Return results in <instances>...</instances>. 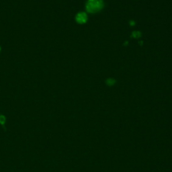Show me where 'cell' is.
<instances>
[{
    "label": "cell",
    "instance_id": "6da1fadb",
    "mask_svg": "<svg viewBox=\"0 0 172 172\" xmlns=\"http://www.w3.org/2000/svg\"><path fill=\"white\" fill-rule=\"evenodd\" d=\"M103 7L102 0H88L86 4L87 11L90 13H95L100 11Z\"/></svg>",
    "mask_w": 172,
    "mask_h": 172
},
{
    "label": "cell",
    "instance_id": "7a4b0ae2",
    "mask_svg": "<svg viewBox=\"0 0 172 172\" xmlns=\"http://www.w3.org/2000/svg\"><path fill=\"white\" fill-rule=\"evenodd\" d=\"M76 20L77 22H79V24L85 23L87 20V15L85 13H79V14L77 15Z\"/></svg>",
    "mask_w": 172,
    "mask_h": 172
},
{
    "label": "cell",
    "instance_id": "3957f363",
    "mask_svg": "<svg viewBox=\"0 0 172 172\" xmlns=\"http://www.w3.org/2000/svg\"><path fill=\"white\" fill-rule=\"evenodd\" d=\"M5 121H6V119H5V116L2 114L0 115V125L3 126V128H4L5 131Z\"/></svg>",
    "mask_w": 172,
    "mask_h": 172
},
{
    "label": "cell",
    "instance_id": "277c9868",
    "mask_svg": "<svg viewBox=\"0 0 172 172\" xmlns=\"http://www.w3.org/2000/svg\"><path fill=\"white\" fill-rule=\"evenodd\" d=\"M0 50H1V48H0Z\"/></svg>",
    "mask_w": 172,
    "mask_h": 172
}]
</instances>
